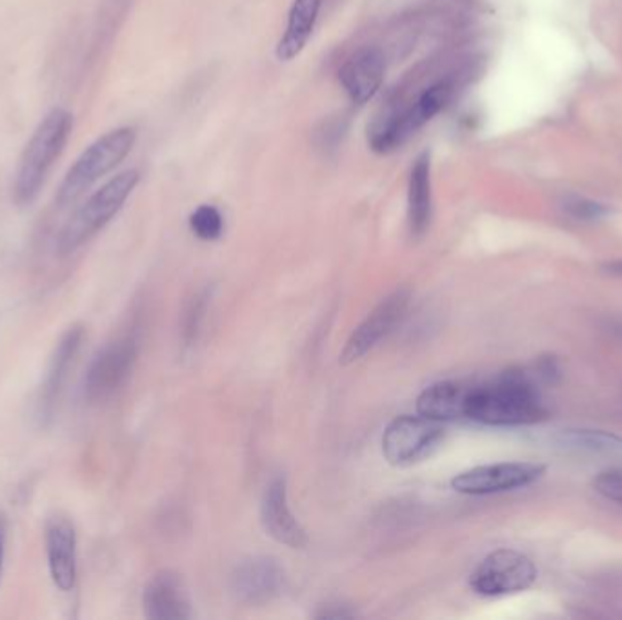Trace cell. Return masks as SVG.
Returning a JSON list of instances; mask_svg holds the SVG:
<instances>
[{"label":"cell","mask_w":622,"mask_h":620,"mask_svg":"<svg viewBox=\"0 0 622 620\" xmlns=\"http://www.w3.org/2000/svg\"><path fill=\"white\" fill-rule=\"evenodd\" d=\"M548 417V409L526 373H502L495 380L470 386L464 418L488 425H528Z\"/></svg>","instance_id":"6da1fadb"},{"label":"cell","mask_w":622,"mask_h":620,"mask_svg":"<svg viewBox=\"0 0 622 620\" xmlns=\"http://www.w3.org/2000/svg\"><path fill=\"white\" fill-rule=\"evenodd\" d=\"M73 131V115L64 107H53L28 140L15 171L13 197L20 206H29L41 193L48 175L62 155Z\"/></svg>","instance_id":"7a4b0ae2"},{"label":"cell","mask_w":622,"mask_h":620,"mask_svg":"<svg viewBox=\"0 0 622 620\" xmlns=\"http://www.w3.org/2000/svg\"><path fill=\"white\" fill-rule=\"evenodd\" d=\"M137 184L139 173L135 170H128L113 177L100 189H97L86 203L75 210V213L66 222L59 237V251L62 255L73 253L92 237H95L123 210Z\"/></svg>","instance_id":"3957f363"},{"label":"cell","mask_w":622,"mask_h":620,"mask_svg":"<svg viewBox=\"0 0 622 620\" xmlns=\"http://www.w3.org/2000/svg\"><path fill=\"white\" fill-rule=\"evenodd\" d=\"M135 140L137 133L133 128H119L90 144L68 170L57 191V204L64 208L84 195L95 182L128 157Z\"/></svg>","instance_id":"277c9868"},{"label":"cell","mask_w":622,"mask_h":620,"mask_svg":"<svg viewBox=\"0 0 622 620\" xmlns=\"http://www.w3.org/2000/svg\"><path fill=\"white\" fill-rule=\"evenodd\" d=\"M444 437L441 422L422 415L394 418L382 435V453L392 466H411L430 457Z\"/></svg>","instance_id":"5b68a950"},{"label":"cell","mask_w":622,"mask_h":620,"mask_svg":"<svg viewBox=\"0 0 622 620\" xmlns=\"http://www.w3.org/2000/svg\"><path fill=\"white\" fill-rule=\"evenodd\" d=\"M537 580V566L530 557L515 550L490 553L472 573L470 584L482 597H502L526 592Z\"/></svg>","instance_id":"8992f818"},{"label":"cell","mask_w":622,"mask_h":620,"mask_svg":"<svg viewBox=\"0 0 622 620\" xmlns=\"http://www.w3.org/2000/svg\"><path fill=\"white\" fill-rule=\"evenodd\" d=\"M137 361V338L126 335L106 344L92 361L86 378L84 395L92 402L111 397L130 377Z\"/></svg>","instance_id":"52a82bcc"},{"label":"cell","mask_w":622,"mask_h":620,"mask_svg":"<svg viewBox=\"0 0 622 620\" xmlns=\"http://www.w3.org/2000/svg\"><path fill=\"white\" fill-rule=\"evenodd\" d=\"M451 97V86L448 83H439L426 90L420 99L406 111L394 115V117L386 119L384 124H380L373 135H371V147L380 153H387L401 146L410 135H413L419 128H422L427 121L446 106V102Z\"/></svg>","instance_id":"ba28073f"},{"label":"cell","mask_w":622,"mask_h":620,"mask_svg":"<svg viewBox=\"0 0 622 620\" xmlns=\"http://www.w3.org/2000/svg\"><path fill=\"white\" fill-rule=\"evenodd\" d=\"M542 464L500 462L466 470L453 477L451 488L464 495H491L530 486L544 475Z\"/></svg>","instance_id":"9c48e42d"},{"label":"cell","mask_w":622,"mask_h":620,"mask_svg":"<svg viewBox=\"0 0 622 620\" xmlns=\"http://www.w3.org/2000/svg\"><path fill=\"white\" fill-rule=\"evenodd\" d=\"M410 304V291L397 290L387 295L373 312L359 324V328L347 338L340 354L342 364H354L363 359L368 352L394 331V328L403 321Z\"/></svg>","instance_id":"30bf717a"},{"label":"cell","mask_w":622,"mask_h":620,"mask_svg":"<svg viewBox=\"0 0 622 620\" xmlns=\"http://www.w3.org/2000/svg\"><path fill=\"white\" fill-rule=\"evenodd\" d=\"M283 588L284 571L271 557H253L231 573V592L244 604L269 602Z\"/></svg>","instance_id":"8fae6325"},{"label":"cell","mask_w":622,"mask_h":620,"mask_svg":"<svg viewBox=\"0 0 622 620\" xmlns=\"http://www.w3.org/2000/svg\"><path fill=\"white\" fill-rule=\"evenodd\" d=\"M260 521L266 533L284 546L302 550L307 546V535L290 510L284 479H274L262 497Z\"/></svg>","instance_id":"7c38bea8"},{"label":"cell","mask_w":622,"mask_h":620,"mask_svg":"<svg viewBox=\"0 0 622 620\" xmlns=\"http://www.w3.org/2000/svg\"><path fill=\"white\" fill-rule=\"evenodd\" d=\"M48 568L53 584L68 593L76 583V533L66 517H55L46 528Z\"/></svg>","instance_id":"4fadbf2b"},{"label":"cell","mask_w":622,"mask_h":620,"mask_svg":"<svg viewBox=\"0 0 622 620\" xmlns=\"http://www.w3.org/2000/svg\"><path fill=\"white\" fill-rule=\"evenodd\" d=\"M142 608L151 620H184L191 616L182 580L171 571H161L149 580L144 588Z\"/></svg>","instance_id":"5bb4252c"},{"label":"cell","mask_w":622,"mask_h":620,"mask_svg":"<svg viewBox=\"0 0 622 620\" xmlns=\"http://www.w3.org/2000/svg\"><path fill=\"white\" fill-rule=\"evenodd\" d=\"M339 79L346 93L355 104L368 102L382 84L384 79V59L379 50H363L349 59Z\"/></svg>","instance_id":"9a60e30c"},{"label":"cell","mask_w":622,"mask_h":620,"mask_svg":"<svg viewBox=\"0 0 622 620\" xmlns=\"http://www.w3.org/2000/svg\"><path fill=\"white\" fill-rule=\"evenodd\" d=\"M468 392L470 386H464L455 380L432 384L419 395L417 411L419 415L437 422L464 418Z\"/></svg>","instance_id":"2e32d148"},{"label":"cell","mask_w":622,"mask_h":620,"mask_svg":"<svg viewBox=\"0 0 622 620\" xmlns=\"http://www.w3.org/2000/svg\"><path fill=\"white\" fill-rule=\"evenodd\" d=\"M408 217L411 234L420 237L430 226L432 217V182H430V155L422 153L415 161L410 175L408 191Z\"/></svg>","instance_id":"e0dca14e"},{"label":"cell","mask_w":622,"mask_h":620,"mask_svg":"<svg viewBox=\"0 0 622 620\" xmlns=\"http://www.w3.org/2000/svg\"><path fill=\"white\" fill-rule=\"evenodd\" d=\"M321 4L323 0H295L286 33L277 46V57L281 60H291L304 50L307 38L314 33Z\"/></svg>","instance_id":"ac0fdd59"},{"label":"cell","mask_w":622,"mask_h":620,"mask_svg":"<svg viewBox=\"0 0 622 620\" xmlns=\"http://www.w3.org/2000/svg\"><path fill=\"white\" fill-rule=\"evenodd\" d=\"M83 337L84 331L83 328L75 326L69 328L64 337L59 340L55 354L52 357L50 368H48V377H46V384H44V406H52L55 402V399L59 397L62 384L68 377L69 366L75 359V355L79 354L81 344H83Z\"/></svg>","instance_id":"d6986e66"},{"label":"cell","mask_w":622,"mask_h":620,"mask_svg":"<svg viewBox=\"0 0 622 620\" xmlns=\"http://www.w3.org/2000/svg\"><path fill=\"white\" fill-rule=\"evenodd\" d=\"M557 442L566 449L582 453H622V439L601 430H564L557 435Z\"/></svg>","instance_id":"ffe728a7"},{"label":"cell","mask_w":622,"mask_h":620,"mask_svg":"<svg viewBox=\"0 0 622 620\" xmlns=\"http://www.w3.org/2000/svg\"><path fill=\"white\" fill-rule=\"evenodd\" d=\"M189 227L201 241H217L222 235L224 220L215 206H199L189 217Z\"/></svg>","instance_id":"44dd1931"},{"label":"cell","mask_w":622,"mask_h":620,"mask_svg":"<svg viewBox=\"0 0 622 620\" xmlns=\"http://www.w3.org/2000/svg\"><path fill=\"white\" fill-rule=\"evenodd\" d=\"M594 488L604 498L622 504V468L601 472L594 481Z\"/></svg>","instance_id":"7402d4cb"},{"label":"cell","mask_w":622,"mask_h":620,"mask_svg":"<svg viewBox=\"0 0 622 620\" xmlns=\"http://www.w3.org/2000/svg\"><path fill=\"white\" fill-rule=\"evenodd\" d=\"M566 210L570 211V215H573L575 219H580V220H597V219L606 215L604 206L592 203V201H585V199H575V201L568 203Z\"/></svg>","instance_id":"603a6c76"},{"label":"cell","mask_w":622,"mask_h":620,"mask_svg":"<svg viewBox=\"0 0 622 620\" xmlns=\"http://www.w3.org/2000/svg\"><path fill=\"white\" fill-rule=\"evenodd\" d=\"M6 540H8V517L3 510H0V576H3V568H4Z\"/></svg>","instance_id":"cb8c5ba5"},{"label":"cell","mask_w":622,"mask_h":620,"mask_svg":"<svg viewBox=\"0 0 622 620\" xmlns=\"http://www.w3.org/2000/svg\"><path fill=\"white\" fill-rule=\"evenodd\" d=\"M321 618H344V616H354L352 611L342 609V608H335V609H324L323 613H319Z\"/></svg>","instance_id":"d4e9b609"}]
</instances>
